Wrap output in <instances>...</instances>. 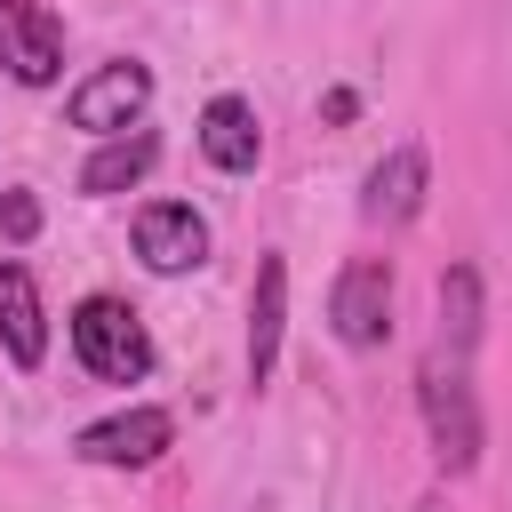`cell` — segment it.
<instances>
[{
	"mask_svg": "<svg viewBox=\"0 0 512 512\" xmlns=\"http://www.w3.org/2000/svg\"><path fill=\"white\" fill-rule=\"evenodd\" d=\"M416 416H424V448H432L440 480L480 472L488 416H480V392H472V360H456V352L432 344V352L416 360Z\"/></svg>",
	"mask_w": 512,
	"mask_h": 512,
	"instance_id": "obj_1",
	"label": "cell"
},
{
	"mask_svg": "<svg viewBox=\"0 0 512 512\" xmlns=\"http://www.w3.org/2000/svg\"><path fill=\"white\" fill-rule=\"evenodd\" d=\"M64 336H72V360L96 376V384H144L152 376V328L128 296H80L64 312Z\"/></svg>",
	"mask_w": 512,
	"mask_h": 512,
	"instance_id": "obj_2",
	"label": "cell"
},
{
	"mask_svg": "<svg viewBox=\"0 0 512 512\" xmlns=\"http://www.w3.org/2000/svg\"><path fill=\"white\" fill-rule=\"evenodd\" d=\"M144 112H152V64H136V56H104L64 96V120L80 136H128V128H144Z\"/></svg>",
	"mask_w": 512,
	"mask_h": 512,
	"instance_id": "obj_3",
	"label": "cell"
},
{
	"mask_svg": "<svg viewBox=\"0 0 512 512\" xmlns=\"http://www.w3.org/2000/svg\"><path fill=\"white\" fill-rule=\"evenodd\" d=\"M168 448H176V416L160 400H128V408H112V416H96V424L72 432V456L80 464H104V472H144Z\"/></svg>",
	"mask_w": 512,
	"mask_h": 512,
	"instance_id": "obj_4",
	"label": "cell"
},
{
	"mask_svg": "<svg viewBox=\"0 0 512 512\" xmlns=\"http://www.w3.org/2000/svg\"><path fill=\"white\" fill-rule=\"evenodd\" d=\"M328 328L344 352H376L392 336V264L384 256H352L328 288Z\"/></svg>",
	"mask_w": 512,
	"mask_h": 512,
	"instance_id": "obj_5",
	"label": "cell"
},
{
	"mask_svg": "<svg viewBox=\"0 0 512 512\" xmlns=\"http://www.w3.org/2000/svg\"><path fill=\"white\" fill-rule=\"evenodd\" d=\"M0 72L16 88H56L64 80V16L40 0H0Z\"/></svg>",
	"mask_w": 512,
	"mask_h": 512,
	"instance_id": "obj_6",
	"label": "cell"
},
{
	"mask_svg": "<svg viewBox=\"0 0 512 512\" xmlns=\"http://www.w3.org/2000/svg\"><path fill=\"white\" fill-rule=\"evenodd\" d=\"M128 240H136L144 272H160V280H184V272L208 264V216L192 200H144L136 224H128Z\"/></svg>",
	"mask_w": 512,
	"mask_h": 512,
	"instance_id": "obj_7",
	"label": "cell"
},
{
	"mask_svg": "<svg viewBox=\"0 0 512 512\" xmlns=\"http://www.w3.org/2000/svg\"><path fill=\"white\" fill-rule=\"evenodd\" d=\"M192 144H200V160L216 168V176H256V160H264V120H256V104L248 96H208L200 104V120H192Z\"/></svg>",
	"mask_w": 512,
	"mask_h": 512,
	"instance_id": "obj_8",
	"label": "cell"
},
{
	"mask_svg": "<svg viewBox=\"0 0 512 512\" xmlns=\"http://www.w3.org/2000/svg\"><path fill=\"white\" fill-rule=\"evenodd\" d=\"M0 352L16 376H32L48 360V304H40V280L24 256H0Z\"/></svg>",
	"mask_w": 512,
	"mask_h": 512,
	"instance_id": "obj_9",
	"label": "cell"
},
{
	"mask_svg": "<svg viewBox=\"0 0 512 512\" xmlns=\"http://www.w3.org/2000/svg\"><path fill=\"white\" fill-rule=\"evenodd\" d=\"M424 192H432V152L424 144H392L360 176V216L368 224H408V216H424Z\"/></svg>",
	"mask_w": 512,
	"mask_h": 512,
	"instance_id": "obj_10",
	"label": "cell"
},
{
	"mask_svg": "<svg viewBox=\"0 0 512 512\" xmlns=\"http://www.w3.org/2000/svg\"><path fill=\"white\" fill-rule=\"evenodd\" d=\"M280 336H288V256L264 248L256 256V280H248V384L256 392L280 368Z\"/></svg>",
	"mask_w": 512,
	"mask_h": 512,
	"instance_id": "obj_11",
	"label": "cell"
},
{
	"mask_svg": "<svg viewBox=\"0 0 512 512\" xmlns=\"http://www.w3.org/2000/svg\"><path fill=\"white\" fill-rule=\"evenodd\" d=\"M160 160V136L152 128H128V136H96V152L80 160V192L88 200H112V192H136Z\"/></svg>",
	"mask_w": 512,
	"mask_h": 512,
	"instance_id": "obj_12",
	"label": "cell"
},
{
	"mask_svg": "<svg viewBox=\"0 0 512 512\" xmlns=\"http://www.w3.org/2000/svg\"><path fill=\"white\" fill-rule=\"evenodd\" d=\"M480 328H488V280H480V264H448L440 272V352L472 360Z\"/></svg>",
	"mask_w": 512,
	"mask_h": 512,
	"instance_id": "obj_13",
	"label": "cell"
},
{
	"mask_svg": "<svg viewBox=\"0 0 512 512\" xmlns=\"http://www.w3.org/2000/svg\"><path fill=\"white\" fill-rule=\"evenodd\" d=\"M32 232H40V200H32V192H0V240L24 248Z\"/></svg>",
	"mask_w": 512,
	"mask_h": 512,
	"instance_id": "obj_14",
	"label": "cell"
},
{
	"mask_svg": "<svg viewBox=\"0 0 512 512\" xmlns=\"http://www.w3.org/2000/svg\"><path fill=\"white\" fill-rule=\"evenodd\" d=\"M352 112H360V96H352V88H328V96H320V120H328V128H344Z\"/></svg>",
	"mask_w": 512,
	"mask_h": 512,
	"instance_id": "obj_15",
	"label": "cell"
},
{
	"mask_svg": "<svg viewBox=\"0 0 512 512\" xmlns=\"http://www.w3.org/2000/svg\"><path fill=\"white\" fill-rule=\"evenodd\" d=\"M408 512H448V504H440V488H432V496H416V504H408Z\"/></svg>",
	"mask_w": 512,
	"mask_h": 512,
	"instance_id": "obj_16",
	"label": "cell"
}]
</instances>
